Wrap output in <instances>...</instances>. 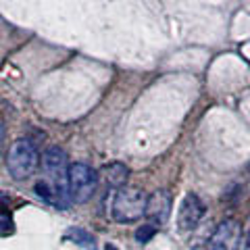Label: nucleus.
Wrapping results in <instances>:
<instances>
[{
    "label": "nucleus",
    "instance_id": "obj_10",
    "mask_svg": "<svg viewBox=\"0 0 250 250\" xmlns=\"http://www.w3.org/2000/svg\"><path fill=\"white\" fill-rule=\"evenodd\" d=\"M36 194L40 196L42 200H46L48 205H57V194H54V188L48 184V179H40V182H36Z\"/></svg>",
    "mask_w": 250,
    "mask_h": 250
},
{
    "label": "nucleus",
    "instance_id": "obj_13",
    "mask_svg": "<svg viewBox=\"0 0 250 250\" xmlns=\"http://www.w3.org/2000/svg\"><path fill=\"white\" fill-rule=\"evenodd\" d=\"M0 215H9V198L0 194Z\"/></svg>",
    "mask_w": 250,
    "mask_h": 250
},
{
    "label": "nucleus",
    "instance_id": "obj_11",
    "mask_svg": "<svg viewBox=\"0 0 250 250\" xmlns=\"http://www.w3.org/2000/svg\"><path fill=\"white\" fill-rule=\"evenodd\" d=\"M156 225L152 223H144V225H140V228L136 229V242L138 244H146V242H150L154 236H156Z\"/></svg>",
    "mask_w": 250,
    "mask_h": 250
},
{
    "label": "nucleus",
    "instance_id": "obj_7",
    "mask_svg": "<svg viewBox=\"0 0 250 250\" xmlns=\"http://www.w3.org/2000/svg\"><path fill=\"white\" fill-rule=\"evenodd\" d=\"M171 207H173L171 194L167 190H156L146 200L144 217L150 219L152 225H163V223H167V219L171 217Z\"/></svg>",
    "mask_w": 250,
    "mask_h": 250
},
{
    "label": "nucleus",
    "instance_id": "obj_5",
    "mask_svg": "<svg viewBox=\"0 0 250 250\" xmlns=\"http://www.w3.org/2000/svg\"><path fill=\"white\" fill-rule=\"evenodd\" d=\"M242 242V228L236 219H225L208 238V250H238Z\"/></svg>",
    "mask_w": 250,
    "mask_h": 250
},
{
    "label": "nucleus",
    "instance_id": "obj_1",
    "mask_svg": "<svg viewBox=\"0 0 250 250\" xmlns=\"http://www.w3.org/2000/svg\"><path fill=\"white\" fill-rule=\"evenodd\" d=\"M42 167L48 175V184L57 194V207L65 208L69 205V159L61 146H48L42 154Z\"/></svg>",
    "mask_w": 250,
    "mask_h": 250
},
{
    "label": "nucleus",
    "instance_id": "obj_3",
    "mask_svg": "<svg viewBox=\"0 0 250 250\" xmlns=\"http://www.w3.org/2000/svg\"><path fill=\"white\" fill-rule=\"evenodd\" d=\"M146 200L148 196H144L138 188H123L115 194L111 215L117 223H136L146 213Z\"/></svg>",
    "mask_w": 250,
    "mask_h": 250
},
{
    "label": "nucleus",
    "instance_id": "obj_9",
    "mask_svg": "<svg viewBox=\"0 0 250 250\" xmlns=\"http://www.w3.org/2000/svg\"><path fill=\"white\" fill-rule=\"evenodd\" d=\"M65 238L71 240L73 244L85 248V250H96V240H94V236H92V233H88L85 229H82V228H71V229H67Z\"/></svg>",
    "mask_w": 250,
    "mask_h": 250
},
{
    "label": "nucleus",
    "instance_id": "obj_16",
    "mask_svg": "<svg viewBox=\"0 0 250 250\" xmlns=\"http://www.w3.org/2000/svg\"><path fill=\"white\" fill-rule=\"evenodd\" d=\"M104 250H119V248L113 246V244H106V246H104Z\"/></svg>",
    "mask_w": 250,
    "mask_h": 250
},
{
    "label": "nucleus",
    "instance_id": "obj_8",
    "mask_svg": "<svg viewBox=\"0 0 250 250\" xmlns=\"http://www.w3.org/2000/svg\"><path fill=\"white\" fill-rule=\"evenodd\" d=\"M103 175L111 188L123 190L125 184H127V179H129V167L125 165V163H108V165L103 167Z\"/></svg>",
    "mask_w": 250,
    "mask_h": 250
},
{
    "label": "nucleus",
    "instance_id": "obj_12",
    "mask_svg": "<svg viewBox=\"0 0 250 250\" xmlns=\"http://www.w3.org/2000/svg\"><path fill=\"white\" fill-rule=\"evenodd\" d=\"M15 233V223L11 215H0V236H13Z\"/></svg>",
    "mask_w": 250,
    "mask_h": 250
},
{
    "label": "nucleus",
    "instance_id": "obj_2",
    "mask_svg": "<svg viewBox=\"0 0 250 250\" xmlns=\"http://www.w3.org/2000/svg\"><path fill=\"white\" fill-rule=\"evenodd\" d=\"M38 165H40V152H38L34 142L27 138L15 140L9 148V154H6V169H9L11 177L23 182L36 173Z\"/></svg>",
    "mask_w": 250,
    "mask_h": 250
},
{
    "label": "nucleus",
    "instance_id": "obj_15",
    "mask_svg": "<svg viewBox=\"0 0 250 250\" xmlns=\"http://www.w3.org/2000/svg\"><path fill=\"white\" fill-rule=\"evenodd\" d=\"M2 136H4V123L0 119V146H2Z\"/></svg>",
    "mask_w": 250,
    "mask_h": 250
},
{
    "label": "nucleus",
    "instance_id": "obj_4",
    "mask_svg": "<svg viewBox=\"0 0 250 250\" xmlns=\"http://www.w3.org/2000/svg\"><path fill=\"white\" fill-rule=\"evenodd\" d=\"M98 188V173L85 163L69 167V196L73 202H88Z\"/></svg>",
    "mask_w": 250,
    "mask_h": 250
},
{
    "label": "nucleus",
    "instance_id": "obj_14",
    "mask_svg": "<svg viewBox=\"0 0 250 250\" xmlns=\"http://www.w3.org/2000/svg\"><path fill=\"white\" fill-rule=\"evenodd\" d=\"M244 250H250V229L246 233V240H244Z\"/></svg>",
    "mask_w": 250,
    "mask_h": 250
},
{
    "label": "nucleus",
    "instance_id": "obj_6",
    "mask_svg": "<svg viewBox=\"0 0 250 250\" xmlns=\"http://www.w3.org/2000/svg\"><path fill=\"white\" fill-rule=\"evenodd\" d=\"M202 215H205V202H202L196 194H186L182 205L177 210V228L182 231H190L200 223Z\"/></svg>",
    "mask_w": 250,
    "mask_h": 250
}]
</instances>
